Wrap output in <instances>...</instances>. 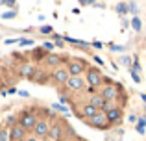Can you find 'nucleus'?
I'll return each mask as SVG.
<instances>
[{
  "label": "nucleus",
  "mask_w": 146,
  "mask_h": 141,
  "mask_svg": "<svg viewBox=\"0 0 146 141\" xmlns=\"http://www.w3.org/2000/svg\"><path fill=\"white\" fill-rule=\"evenodd\" d=\"M9 139L11 141H24L26 139V130L21 124H13L9 128Z\"/></svg>",
  "instance_id": "nucleus-9"
},
{
  "label": "nucleus",
  "mask_w": 146,
  "mask_h": 141,
  "mask_svg": "<svg viewBox=\"0 0 146 141\" xmlns=\"http://www.w3.org/2000/svg\"><path fill=\"white\" fill-rule=\"evenodd\" d=\"M141 98H143V102L146 104V95H141Z\"/></svg>",
  "instance_id": "nucleus-37"
},
{
  "label": "nucleus",
  "mask_w": 146,
  "mask_h": 141,
  "mask_svg": "<svg viewBox=\"0 0 146 141\" xmlns=\"http://www.w3.org/2000/svg\"><path fill=\"white\" fill-rule=\"evenodd\" d=\"M48 134H50V124L44 119H37L35 126H33V136L37 139H41V138H46Z\"/></svg>",
  "instance_id": "nucleus-6"
},
{
  "label": "nucleus",
  "mask_w": 146,
  "mask_h": 141,
  "mask_svg": "<svg viewBox=\"0 0 146 141\" xmlns=\"http://www.w3.org/2000/svg\"><path fill=\"white\" fill-rule=\"evenodd\" d=\"M104 113H106L107 123H109V124H117V123H120V121H122V110L120 108H113V110L104 112Z\"/></svg>",
  "instance_id": "nucleus-10"
},
{
  "label": "nucleus",
  "mask_w": 146,
  "mask_h": 141,
  "mask_svg": "<svg viewBox=\"0 0 146 141\" xmlns=\"http://www.w3.org/2000/svg\"><path fill=\"white\" fill-rule=\"evenodd\" d=\"M44 63H46L48 67H54V69H57V67H61V58L57 54H46V58H44Z\"/></svg>",
  "instance_id": "nucleus-13"
},
{
  "label": "nucleus",
  "mask_w": 146,
  "mask_h": 141,
  "mask_svg": "<svg viewBox=\"0 0 146 141\" xmlns=\"http://www.w3.org/2000/svg\"><path fill=\"white\" fill-rule=\"evenodd\" d=\"M13 43H19V39H6V45H13Z\"/></svg>",
  "instance_id": "nucleus-34"
},
{
  "label": "nucleus",
  "mask_w": 146,
  "mask_h": 141,
  "mask_svg": "<svg viewBox=\"0 0 146 141\" xmlns=\"http://www.w3.org/2000/svg\"><path fill=\"white\" fill-rule=\"evenodd\" d=\"M0 6H9V7H17V4L11 0H0Z\"/></svg>",
  "instance_id": "nucleus-28"
},
{
  "label": "nucleus",
  "mask_w": 146,
  "mask_h": 141,
  "mask_svg": "<svg viewBox=\"0 0 146 141\" xmlns=\"http://www.w3.org/2000/svg\"><path fill=\"white\" fill-rule=\"evenodd\" d=\"M120 63L124 67H128V69L133 65V61H131V58H129V56H120Z\"/></svg>",
  "instance_id": "nucleus-24"
},
{
  "label": "nucleus",
  "mask_w": 146,
  "mask_h": 141,
  "mask_svg": "<svg viewBox=\"0 0 146 141\" xmlns=\"http://www.w3.org/2000/svg\"><path fill=\"white\" fill-rule=\"evenodd\" d=\"M98 95L107 102H117L118 97H120V89H118L117 84H106V86H102Z\"/></svg>",
  "instance_id": "nucleus-1"
},
{
  "label": "nucleus",
  "mask_w": 146,
  "mask_h": 141,
  "mask_svg": "<svg viewBox=\"0 0 146 141\" xmlns=\"http://www.w3.org/2000/svg\"><path fill=\"white\" fill-rule=\"evenodd\" d=\"M85 84L87 86H91L94 89V87H100L102 86V72H100L98 69H87L85 71Z\"/></svg>",
  "instance_id": "nucleus-2"
},
{
  "label": "nucleus",
  "mask_w": 146,
  "mask_h": 141,
  "mask_svg": "<svg viewBox=\"0 0 146 141\" xmlns=\"http://www.w3.org/2000/svg\"><path fill=\"white\" fill-rule=\"evenodd\" d=\"M129 74H131V78H133V80H135V84H141V76H139V74H137V72H133L131 69H129Z\"/></svg>",
  "instance_id": "nucleus-31"
},
{
  "label": "nucleus",
  "mask_w": 146,
  "mask_h": 141,
  "mask_svg": "<svg viewBox=\"0 0 146 141\" xmlns=\"http://www.w3.org/2000/svg\"><path fill=\"white\" fill-rule=\"evenodd\" d=\"M135 130H137V134H141V136L144 134V130H146V115L139 117V121H137V124H135Z\"/></svg>",
  "instance_id": "nucleus-16"
},
{
  "label": "nucleus",
  "mask_w": 146,
  "mask_h": 141,
  "mask_svg": "<svg viewBox=\"0 0 146 141\" xmlns=\"http://www.w3.org/2000/svg\"><path fill=\"white\" fill-rule=\"evenodd\" d=\"M117 13L118 15H126L128 13V2H118L117 4Z\"/></svg>",
  "instance_id": "nucleus-21"
},
{
  "label": "nucleus",
  "mask_w": 146,
  "mask_h": 141,
  "mask_svg": "<svg viewBox=\"0 0 146 141\" xmlns=\"http://www.w3.org/2000/svg\"><path fill=\"white\" fill-rule=\"evenodd\" d=\"M39 32H41V33H46V35H48V33H52V26H41Z\"/></svg>",
  "instance_id": "nucleus-29"
},
{
  "label": "nucleus",
  "mask_w": 146,
  "mask_h": 141,
  "mask_svg": "<svg viewBox=\"0 0 146 141\" xmlns=\"http://www.w3.org/2000/svg\"><path fill=\"white\" fill-rule=\"evenodd\" d=\"M17 95H21V97H24V98H28V97H30L28 91H22V89H19V91H17Z\"/></svg>",
  "instance_id": "nucleus-33"
},
{
  "label": "nucleus",
  "mask_w": 146,
  "mask_h": 141,
  "mask_svg": "<svg viewBox=\"0 0 146 141\" xmlns=\"http://www.w3.org/2000/svg\"><path fill=\"white\" fill-rule=\"evenodd\" d=\"M35 123H37V117H35V113L33 112H24L22 113V117H21V126L24 128L26 132L28 130H33V126H35Z\"/></svg>",
  "instance_id": "nucleus-7"
},
{
  "label": "nucleus",
  "mask_w": 146,
  "mask_h": 141,
  "mask_svg": "<svg viewBox=\"0 0 146 141\" xmlns=\"http://www.w3.org/2000/svg\"><path fill=\"white\" fill-rule=\"evenodd\" d=\"M109 47H111V50H113V52H124L126 50V47H122V45H113V43H111Z\"/></svg>",
  "instance_id": "nucleus-27"
},
{
  "label": "nucleus",
  "mask_w": 146,
  "mask_h": 141,
  "mask_svg": "<svg viewBox=\"0 0 146 141\" xmlns=\"http://www.w3.org/2000/svg\"><path fill=\"white\" fill-rule=\"evenodd\" d=\"M98 113V110L96 108H93V106L91 104H85V106H82V108H80V117H82V119H91V117H94Z\"/></svg>",
  "instance_id": "nucleus-11"
},
{
  "label": "nucleus",
  "mask_w": 146,
  "mask_h": 141,
  "mask_svg": "<svg viewBox=\"0 0 146 141\" xmlns=\"http://www.w3.org/2000/svg\"><path fill=\"white\" fill-rule=\"evenodd\" d=\"M54 39H56V41H54V47H63V45H65V41H63L61 35H54Z\"/></svg>",
  "instance_id": "nucleus-26"
},
{
  "label": "nucleus",
  "mask_w": 146,
  "mask_h": 141,
  "mask_svg": "<svg viewBox=\"0 0 146 141\" xmlns=\"http://www.w3.org/2000/svg\"><path fill=\"white\" fill-rule=\"evenodd\" d=\"M89 104L93 106V108H96L98 112H102V110H104V104H106V100H104L100 95H93V97L89 98Z\"/></svg>",
  "instance_id": "nucleus-14"
},
{
  "label": "nucleus",
  "mask_w": 146,
  "mask_h": 141,
  "mask_svg": "<svg viewBox=\"0 0 146 141\" xmlns=\"http://www.w3.org/2000/svg\"><path fill=\"white\" fill-rule=\"evenodd\" d=\"M24 141H39V139H37V138H35V136H32V138H26Z\"/></svg>",
  "instance_id": "nucleus-36"
},
{
  "label": "nucleus",
  "mask_w": 146,
  "mask_h": 141,
  "mask_svg": "<svg viewBox=\"0 0 146 141\" xmlns=\"http://www.w3.org/2000/svg\"><path fill=\"white\" fill-rule=\"evenodd\" d=\"M89 126H93V128H100V130H106L107 126H109V123H107V117H106V113L104 112H98L94 117H91V119H87L85 121Z\"/></svg>",
  "instance_id": "nucleus-3"
},
{
  "label": "nucleus",
  "mask_w": 146,
  "mask_h": 141,
  "mask_svg": "<svg viewBox=\"0 0 146 141\" xmlns=\"http://www.w3.org/2000/svg\"><path fill=\"white\" fill-rule=\"evenodd\" d=\"M43 48H44V50H54V43H50V41H44V43H43Z\"/></svg>",
  "instance_id": "nucleus-32"
},
{
  "label": "nucleus",
  "mask_w": 146,
  "mask_h": 141,
  "mask_svg": "<svg viewBox=\"0 0 146 141\" xmlns=\"http://www.w3.org/2000/svg\"><path fill=\"white\" fill-rule=\"evenodd\" d=\"M50 138H52L54 141H57V139H59V136H61V124H56V126H52V128H50Z\"/></svg>",
  "instance_id": "nucleus-17"
},
{
  "label": "nucleus",
  "mask_w": 146,
  "mask_h": 141,
  "mask_svg": "<svg viewBox=\"0 0 146 141\" xmlns=\"http://www.w3.org/2000/svg\"><path fill=\"white\" fill-rule=\"evenodd\" d=\"M70 78V74H68L67 67H57V69H54L52 72V82L56 84V86H61V84H67V80Z\"/></svg>",
  "instance_id": "nucleus-5"
},
{
  "label": "nucleus",
  "mask_w": 146,
  "mask_h": 141,
  "mask_svg": "<svg viewBox=\"0 0 146 141\" xmlns=\"http://www.w3.org/2000/svg\"><path fill=\"white\" fill-rule=\"evenodd\" d=\"M131 28L135 30V32H141V30H143V21H141L139 17H133L131 19Z\"/></svg>",
  "instance_id": "nucleus-19"
},
{
  "label": "nucleus",
  "mask_w": 146,
  "mask_h": 141,
  "mask_svg": "<svg viewBox=\"0 0 146 141\" xmlns=\"http://www.w3.org/2000/svg\"><path fill=\"white\" fill-rule=\"evenodd\" d=\"M63 41H67V43H72V45H78V47H83V48L91 47V43H87V41H80V39H74V37H68V35H65Z\"/></svg>",
  "instance_id": "nucleus-15"
},
{
  "label": "nucleus",
  "mask_w": 146,
  "mask_h": 141,
  "mask_svg": "<svg viewBox=\"0 0 146 141\" xmlns=\"http://www.w3.org/2000/svg\"><path fill=\"white\" fill-rule=\"evenodd\" d=\"M0 141H9V128L0 126Z\"/></svg>",
  "instance_id": "nucleus-23"
},
{
  "label": "nucleus",
  "mask_w": 146,
  "mask_h": 141,
  "mask_svg": "<svg viewBox=\"0 0 146 141\" xmlns=\"http://www.w3.org/2000/svg\"><path fill=\"white\" fill-rule=\"evenodd\" d=\"M128 11L133 17H139V6H137L135 2H128Z\"/></svg>",
  "instance_id": "nucleus-20"
},
{
  "label": "nucleus",
  "mask_w": 146,
  "mask_h": 141,
  "mask_svg": "<svg viewBox=\"0 0 146 141\" xmlns=\"http://www.w3.org/2000/svg\"><path fill=\"white\" fill-rule=\"evenodd\" d=\"M93 47H94V48H102V43H100V41H94Z\"/></svg>",
  "instance_id": "nucleus-35"
},
{
  "label": "nucleus",
  "mask_w": 146,
  "mask_h": 141,
  "mask_svg": "<svg viewBox=\"0 0 146 141\" xmlns=\"http://www.w3.org/2000/svg\"><path fill=\"white\" fill-rule=\"evenodd\" d=\"M19 72H21V76H24V78H30V80H32L33 72H35V67H33L32 63H22L21 69H19Z\"/></svg>",
  "instance_id": "nucleus-12"
},
{
  "label": "nucleus",
  "mask_w": 146,
  "mask_h": 141,
  "mask_svg": "<svg viewBox=\"0 0 146 141\" xmlns=\"http://www.w3.org/2000/svg\"><path fill=\"white\" fill-rule=\"evenodd\" d=\"M67 71H68V74H70V76H82L87 69H85V65H83V61H80V59H74V61L68 63Z\"/></svg>",
  "instance_id": "nucleus-8"
},
{
  "label": "nucleus",
  "mask_w": 146,
  "mask_h": 141,
  "mask_svg": "<svg viewBox=\"0 0 146 141\" xmlns=\"http://www.w3.org/2000/svg\"><path fill=\"white\" fill-rule=\"evenodd\" d=\"M19 45H21V47H33L35 41L30 39V37H21V39H19Z\"/></svg>",
  "instance_id": "nucleus-22"
},
{
  "label": "nucleus",
  "mask_w": 146,
  "mask_h": 141,
  "mask_svg": "<svg viewBox=\"0 0 146 141\" xmlns=\"http://www.w3.org/2000/svg\"><path fill=\"white\" fill-rule=\"evenodd\" d=\"M65 86H67V89L68 91H74V93H78V91H83L85 89V78H83V76H70V78L67 80V84H65Z\"/></svg>",
  "instance_id": "nucleus-4"
},
{
  "label": "nucleus",
  "mask_w": 146,
  "mask_h": 141,
  "mask_svg": "<svg viewBox=\"0 0 146 141\" xmlns=\"http://www.w3.org/2000/svg\"><path fill=\"white\" fill-rule=\"evenodd\" d=\"M52 110H54V112H61V113H65L67 117L70 115V110H68L67 106H61L59 102H56V104H52Z\"/></svg>",
  "instance_id": "nucleus-18"
},
{
  "label": "nucleus",
  "mask_w": 146,
  "mask_h": 141,
  "mask_svg": "<svg viewBox=\"0 0 146 141\" xmlns=\"http://www.w3.org/2000/svg\"><path fill=\"white\" fill-rule=\"evenodd\" d=\"M128 121H129V123H133V124H137V121H139V117H137L135 113H129V115H128Z\"/></svg>",
  "instance_id": "nucleus-30"
},
{
  "label": "nucleus",
  "mask_w": 146,
  "mask_h": 141,
  "mask_svg": "<svg viewBox=\"0 0 146 141\" xmlns=\"http://www.w3.org/2000/svg\"><path fill=\"white\" fill-rule=\"evenodd\" d=\"M15 17H17V9H11V11L2 13V19H4V21H7V19H15Z\"/></svg>",
  "instance_id": "nucleus-25"
}]
</instances>
